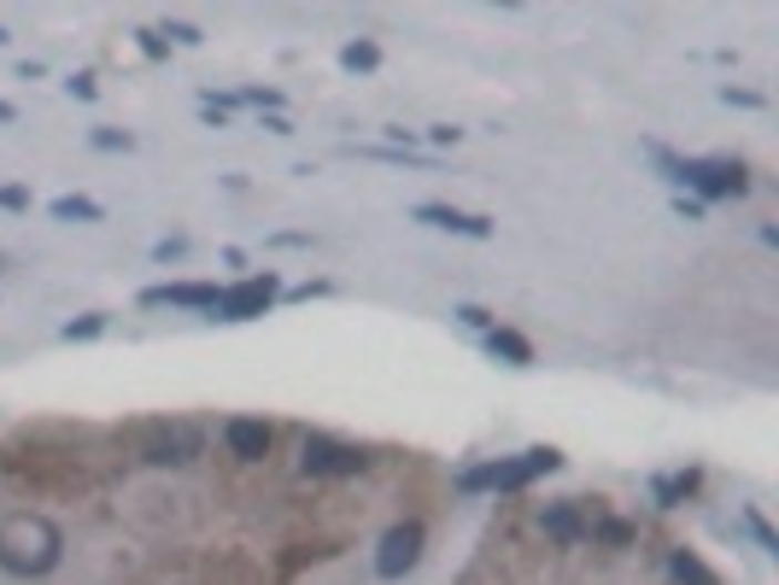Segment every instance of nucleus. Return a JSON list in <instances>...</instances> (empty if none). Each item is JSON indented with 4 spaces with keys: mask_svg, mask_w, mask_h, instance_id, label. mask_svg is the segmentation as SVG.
<instances>
[{
    "mask_svg": "<svg viewBox=\"0 0 779 585\" xmlns=\"http://www.w3.org/2000/svg\"><path fill=\"white\" fill-rule=\"evenodd\" d=\"M428 141H434V146H458L463 130H451V123H434V130H428Z\"/></svg>",
    "mask_w": 779,
    "mask_h": 585,
    "instance_id": "nucleus-28",
    "label": "nucleus"
},
{
    "mask_svg": "<svg viewBox=\"0 0 779 585\" xmlns=\"http://www.w3.org/2000/svg\"><path fill=\"white\" fill-rule=\"evenodd\" d=\"M48 212H53V223H100V217H106V205L89 199V194H59Z\"/></svg>",
    "mask_w": 779,
    "mask_h": 585,
    "instance_id": "nucleus-13",
    "label": "nucleus"
},
{
    "mask_svg": "<svg viewBox=\"0 0 779 585\" xmlns=\"http://www.w3.org/2000/svg\"><path fill=\"white\" fill-rule=\"evenodd\" d=\"M486 351H492V358H504L510 369H527L533 363V346L522 340L516 328H486Z\"/></svg>",
    "mask_w": 779,
    "mask_h": 585,
    "instance_id": "nucleus-12",
    "label": "nucleus"
},
{
    "mask_svg": "<svg viewBox=\"0 0 779 585\" xmlns=\"http://www.w3.org/2000/svg\"><path fill=\"white\" fill-rule=\"evenodd\" d=\"M727 106H762V94H750V89H721Z\"/></svg>",
    "mask_w": 779,
    "mask_h": 585,
    "instance_id": "nucleus-29",
    "label": "nucleus"
},
{
    "mask_svg": "<svg viewBox=\"0 0 779 585\" xmlns=\"http://www.w3.org/2000/svg\"><path fill=\"white\" fill-rule=\"evenodd\" d=\"M100 333H106V310H89V317H76V322H65L59 328V340H100Z\"/></svg>",
    "mask_w": 779,
    "mask_h": 585,
    "instance_id": "nucleus-18",
    "label": "nucleus"
},
{
    "mask_svg": "<svg viewBox=\"0 0 779 585\" xmlns=\"http://www.w3.org/2000/svg\"><path fill=\"white\" fill-rule=\"evenodd\" d=\"M417 223H428V228H445V235H463V240H486L492 235V217H481V212H458V205H417L410 212Z\"/></svg>",
    "mask_w": 779,
    "mask_h": 585,
    "instance_id": "nucleus-9",
    "label": "nucleus"
},
{
    "mask_svg": "<svg viewBox=\"0 0 779 585\" xmlns=\"http://www.w3.org/2000/svg\"><path fill=\"white\" fill-rule=\"evenodd\" d=\"M417 562H422V521H399V527L381 533V551H376V574L381 579H404Z\"/></svg>",
    "mask_w": 779,
    "mask_h": 585,
    "instance_id": "nucleus-6",
    "label": "nucleus"
},
{
    "mask_svg": "<svg viewBox=\"0 0 779 585\" xmlns=\"http://www.w3.org/2000/svg\"><path fill=\"white\" fill-rule=\"evenodd\" d=\"M141 305L147 310H217V281H158L141 292Z\"/></svg>",
    "mask_w": 779,
    "mask_h": 585,
    "instance_id": "nucleus-8",
    "label": "nucleus"
},
{
    "mask_svg": "<svg viewBox=\"0 0 779 585\" xmlns=\"http://www.w3.org/2000/svg\"><path fill=\"white\" fill-rule=\"evenodd\" d=\"M89 141L100 146V153H135V135H123V130H94Z\"/></svg>",
    "mask_w": 779,
    "mask_h": 585,
    "instance_id": "nucleus-20",
    "label": "nucleus"
},
{
    "mask_svg": "<svg viewBox=\"0 0 779 585\" xmlns=\"http://www.w3.org/2000/svg\"><path fill=\"white\" fill-rule=\"evenodd\" d=\"M458 317H463L469 328H481V333L492 328V317H486V310H481V305H458Z\"/></svg>",
    "mask_w": 779,
    "mask_h": 585,
    "instance_id": "nucleus-27",
    "label": "nucleus"
},
{
    "mask_svg": "<svg viewBox=\"0 0 779 585\" xmlns=\"http://www.w3.org/2000/svg\"><path fill=\"white\" fill-rule=\"evenodd\" d=\"M141 456L158 469H182V463H194L199 456V428L194 422H158L147 433V445H141Z\"/></svg>",
    "mask_w": 779,
    "mask_h": 585,
    "instance_id": "nucleus-7",
    "label": "nucleus"
},
{
    "mask_svg": "<svg viewBox=\"0 0 779 585\" xmlns=\"http://www.w3.org/2000/svg\"><path fill=\"white\" fill-rule=\"evenodd\" d=\"M164 35H176V41H182V48H199V41H205V35H199L194 24H171V30H164Z\"/></svg>",
    "mask_w": 779,
    "mask_h": 585,
    "instance_id": "nucleus-31",
    "label": "nucleus"
},
{
    "mask_svg": "<svg viewBox=\"0 0 779 585\" xmlns=\"http://www.w3.org/2000/svg\"><path fill=\"white\" fill-rule=\"evenodd\" d=\"M668 164V176L674 182H686L697 205L704 199H738V194H750V171L738 158H668V153H656Z\"/></svg>",
    "mask_w": 779,
    "mask_h": 585,
    "instance_id": "nucleus-3",
    "label": "nucleus"
},
{
    "mask_svg": "<svg viewBox=\"0 0 779 585\" xmlns=\"http://www.w3.org/2000/svg\"><path fill=\"white\" fill-rule=\"evenodd\" d=\"M697 480H704L697 469H686V474H668V480H656V504H663V510H674V504H680V497H691V492H697Z\"/></svg>",
    "mask_w": 779,
    "mask_h": 585,
    "instance_id": "nucleus-15",
    "label": "nucleus"
},
{
    "mask_svg": "<svg viewBox=\"0 0 779 585\" xmlns=\"http://www.w3.org/2000/svg\"><path fill=\"white\" fill-rule=\"evenodd\" d=\"M59 551H65V538H59V527L48 515L18 510V515L0 521V568H7V574L35 579V574H48L59 562Z\"/></svg>",
    "mask_w": 779,
    "mask_h": 585,
    "instance_id": "nucleus-1",
    "label": "nucleus"
},
{
    "mask_svg": "<svg viewBox=\"0 0 779 585\" xmlns=\"http://www.w3.org/2000/svg\"><path fill=\"white\" fill-rule=\"evenodd\" d=\"M598 538L604 545H633V527L627 521H598Z\"/></svg>",
    "mask_w": 779,
    "mask_h": 585,
    "instance_id": "nucleus-21",
    "label": "nucleus"
},
{
    "mask_svg": "<svg viewBox=\"0 0 779 585\" xmlns=\"http://www.w3.org/2000/svg\"><path fill=\"white\" fill-rule=\"evenodd\" d=\"M0 212H30V187H0Z\"/></svg>",
    "mask_w": 779,
    "mask_h": 585,
    "instance_id": "nucleus-22",
    "label": "nucleus"
},
{
    "mask_svg": "<svg viewBox=\"0 0 779 585\" xmlns=\"http://www.w3.org/2000/svg\"><path fill=\"white\" fill-rule=\"evenodd\" d=\"M340 65H346V71H376V65H381V48H376V41H346V48H340Z\"/></svg>",
    "mask_w": 779,
    "mask_h": 585,
    "instance_id": "nucleus-17",
    "label": "nucleus"
},
{
    "mask_svg": "<svg viewBox=\"0 0 779 585\" xmlns=\"http://www.w3.org/2000/svg\"><path fill=\"white\" fill-rule=\"evenodd\" d=\"M12 117H18V112H12V106H7V100H0V123H12Z\"/></svg>",
    "mask_w": 779,
    "mask_h": 585,
    "instance_id": "nucleus-33",
    "label": "nucleus"
},
{
    "mask_svg": "<svg viewBox=\"0 0 779 585\" xmlns=\"http://www.w3.org/2000/svg\"><path fill=\"white\" fill-rule=\"evenodd\" d=\"M240 106H253V112L270 117V112H281V94L276 89H240Z\"/></svg>",
    "mask_w": 779,
    "mask_h": 585,
    "instance_id": "nucleus-19",
    "label": "nucleus"
},
{
    "mask_svg": "<svg viewBox=\"0 0 779 585\" xmlns=\"http://www.w3.org/2000/svg\"><path fill=\"white\" fill-rule=\"evenodd\" d=\"M0 264H7V258H0Z\"/></svg>",
    "mask_w": 779,
    "mask_h": 585,
    "instance_id": "nucleus-35",
    "label": "nucleus"
},
{
    "mask_svg": "<svg viewBox=\"0 0 779 585\" xmlns=\"http://www.w3.org/2000/svg\"><path fill=\"white\" fill-rule=\"evenodd\" d=\"M745 521H750V533H756V545H762V551H779V538H773V527H768V521H762V515H756V510H750Z\"/></svg>",
    "mask_w": 779,
    "mask_h": 585,
    "instance_id": "nucleus-23",
    "label": "nucleus"
},
{
    "mask_svg": "<svg viewBox=\"0 0 779 585\" xmlns=\"http://www.w3.org/2000/svg\"><path fill=\"white\" fill-rule=\"evenodd\" d=\"M182 253H188V240H182V235H176V240H158V246H153V258H158V264H171V258H182Z\"/></svg>",
    "mask_w": 779,
    "mask_h": 585,
    "instance_id": "nucleus-25",
    "label": "nucleus"
},
{
    "mask_svg": "<svg viewBox=\"0 0 779 585\" xmlns=\"http://www.w3.org/2000/svg\"><path fill=\"white\" fill-rule=\"evenodd\" d=\"M223 439H229V451L240 456V463H258V456H270L276 428H270V422H258V415H235V422L223 428Z\"/></svg>",
    "mask_w": 779,
    "mask_h": 585,
    "instance_id": "nucleus-10",
    "label": "nucleus"
},
{
    "mask_svg": "<svg viewBox=\"0 0 779 585\" xmlns=\"http://www.w3.org/2000/svg\"><path fill=\"white\" fill-rule=\"evenodd\" d=\"M358 158H381V164H404V171H434V158L417 153V146H346Z\"/></svg>",
    "mask_w": 779,
    "mask_h": 585,
    "instance_id": "nucleus-14",
    "label": "nucleus"
},
{
    "mask_svg": "<svg viewBox=\"0 0 779 585\" xmlns=\"http://www.w3.org/2000/svg\"><path fill=\"white\" fill-rule=\"evenodd\" d=\"M0 41H7V30H0Z\"/></svg>",
    "mask_w": 779,
    "mask_h": 585,
    "instance_id": "nucleus-34",
    "label": "nucleus"
},
{
    "mask_svg": "<svg viewBox=\"0 0 779 585\" xmlns=\"http://www.w3.org/2000/svg\"><path fill=\"white\" fill-rule=\"evenodd\" d=\"M545 533L557 538V545H581L592 527H586V515L574 510V504H551V510H545Z\"/></svg>",
    "mask_w": 779,
    "mask_h": 585,
    "instance_id": "nucleus-11",
    "label": "nucleus"
},
{
    "mask_svg": "<svg viewBox=\"0 0 779 585\" xmlns=\"http://www.w3.org/2000/svg\"><path fill=\"white\" fill-rule=\"evenodd\" d=\"M141 35V53H147V59H164V53H171V41H164L158 30H135Z\"/></svg>",
    "mask_w": 779,
    "mask_h": 585,
    "instance_id": "nucleus-24",
    "label": "nucleus"
},
{
    "mask_svg": "<svg viewBox=\"0 0 779 585\" xmlns=\"http://www.w3.org/2000/svg\"><path fill=\"white\" fill-rule=\"evenodd\" d=\"M551 469H563V456L551 451V445H533V451H522V456H499V463L463 469L458 486H463V492H522V486H533V480L551 474Z\"/></svg>",
    "mask_w": 779,
    "mask_h": 585,
    "instance_id": "nucleus-2",
    "label": "nucleus"
},
{
    "mask_svg": "<svg viewBox=\"0 0 779 585\" xmlns=\"http://www.w3.org/2000/svg\"><path fill=\"white\" fill-rule=\"evenodd\" d=\"M668 568H674V579H680V585H721V579H715L691 551H674V556H668Z\"/></svg>",
    "mask_w": 779,
    "mask_h": 585,
    "instance_id": "nucleus-16",
    "label": "nucleus"
},
{
    "mask_svg": "<svg viewBox=\"0 0 779 585\" xmlns=\"http://www.w3.org/2000/svg\"><path fill=\"white\" fill-rule=\"evenodd\" d=\"M299 463H305V474L346 480V474H363V469H369V456H363V445H352V439L311 433V439H305V451H299Z\"/></svg>",
    "mask_w": 779,
    "mask_h": 585,
    "instance_id": "nucleus-5",
    "label": "nucleus"
},
{
    "mask_svg": "<svg viewBox=\"0 0 779 585\" xmlns=\"http://www.w3.org/2000/svg\"><path fill=\"white\" fill-rule=\"evenodd\" d=\"M322 292H335V287H328V281H305V287H294V292H287V299H294V305H305V299H322Z\"/></svg>",
    "mask_w": 779,
    "mask_h": 585,
    "instance_id": "nucleus-26",
    "label": "nucleus"
},
{
    "mask_svg": "<svg viewBox=\"0 0 779 585\" xmlns=\"http://www.w3.org/2000/svg\"><path fill=\"white\" fill-rule=\"evenodd\" d=\"M65 89H71V100H94V94H100V89H94V76H71Z\"/></svg>",
    "mask_w": 779,
    "mask_h": 585,
    "instance_id": "nucleus-30",
    "label": "nucleus"
},
{
    "mask_svg": "<svg viewBox=\"0 0 779 585\" xmlns=\"http://www.w3.org/2000/svg\"><path fill=\"white\" fill-rule=\"evenodd\" d=\"M281 299V281L264 269V276H240V281H229V287H217V310L212 317L217 322H253V317H264Z\"/></svg>",
    "mask_w": 779,
    "mask_h": 585,
    "instance_id": "nucleus-4",
    "label": "nucleus"
},
{
    "mask_svg": "<svg viewBox=\"0 0 779 585\" xmlns=\"http://www.w3.org/2000/svg\"><path fill=\"white\" fill-rule=\"evenodd\" d=\"M264 130H270V135H294V123H287L281 112H270V117H264Z\"/></svg>",
    "mask_w": 779,
    "mask_h": 585,
    "instance_id": "nucleus-32",
    "label": "nucleus"
}]
</instances>
